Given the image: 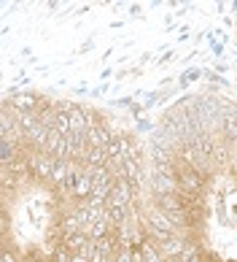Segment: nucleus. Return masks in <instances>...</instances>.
Here are the masks:
<instances>
[{"mask_svg": "<svg viewBox=\"0 0 237 262\" xmlns=\"http://www.w3.org/2000/svg\"><path fill=\"white\" fill-rule=\"evenodd\" d=\"M135 203V195H132V187L127 179H116L111 192L105 198V206H118V208H130Z\"/></svg>", "mask_w": 237, "mask_h": 262, "instance_id": "1", "label": "nucleus"}, {"mask_svg": "<svg viewBox=\"0 0 237 262\" xmlns=\"http://www.w3.org/2000/svg\"><path fill=\"white\" fill-rule=\"evenodd\" d=\"M84 138H86V143H89V149H105L108 143L113 141V133L108 130L103 122H94V124H89V127H86Z\"/></svg>", "mask_w": 237, "mask_h": 262, "instance_id": "2", "label": "nucleus"}, {"mask_svg": "<svg viewBox=\"0 0 237 262\" xmlns=\"http://www.w3.org/2000/svg\"><path fill=\"white\" fill-rule=\"evenodd\" d=\"M108 162L111 160H108L105 149H89L86 157H84V168H105Z\"/></svg>", "mask_w": 237, "mask_h": 262, "instance_id": "6", "label": "nucleus"}, {"mask_svg": "<svg viewBox=\"0 0 237 262\" xmlns=\"http://www.w3.org/2000/svg\"><path fill=\"white\" fill-rule=\"evenodd\" d=\"M94 251H97V254H103V257H116V251H118L116 230H111V232H108V235H103V238H97V241H94Z\"/></svg>", "mask_w": 237, "mask_h": 262, "instance_id": "4", "label": "nucleus"}, {"mask_svg": "<svg viewBox=\"0 0 237 262\" xmlns=\"http://www.w3.org/2000/svg\"><path fill=\"white\" fill-rule=\"evenodd\" d=\"M70 262H89V259H84L81 254H70Z\"/></svg>", "mask_w": 237, "mask_h": 262, "instance_id": "12", "label": "nucleus"}, {"mask_svg": "<svg viewBox=\"0 0 237 262\" xmlns=\"http://www.w3.org/2000/svg\"><path fill=\"white\" fill-rule=\"evenodd\" d=\"M84 244H86V235H81V232H76V235H65V238H62V249L67 251V254H78Z\"/></svg>", "mask_w": 237, "mask_h": 262, "instance_id": "8", "label": "nucleus"}, {"mask_svg": "<svg viewBox=\"0 0 237 262\" xmlns=\"http://www.w3.org/2000/svg\"><path fill=\"white\" fill-rule=\"evenodd\" d=\"M8 105H11V108H16V111L30 114V111H35V108H38V98H35L33 92H16V95H11Z\"/></svg>", "mask_w": 237, "mask_h": 262, "instance_id": "3", "label": "nucleus"}, {"mask_svg": "<svg viewBox=\"0 0 237 262\" xmlns=\"http://www.w3.org/2000/svg\"><path fill=\"white\" fill-rule=\"evenodd\" d=\"M137 251H140L143 262H164L162 254H159V249H156V244H154V241H148V238H143V244L137 246Z\"/></svg>", "mask_w": 237, "mask_h": 262, "instance_id": "7", "label": "nucleus"}, {"mask_svg": "<svg viewBox=\"0 0 237 262\" xmlns=\"http://www.w3.org/2000/svg\"><path fill=\"white\" fill-rule=\"evenodd\" d=\"M224 127H226V141H234V114H226Z\"/></svg>", "mask_w": 237, "mask_h": 262, "instance_id": "9", "label": "nucleus"}, {"mask_svg": "<svg viewBox=\"0 0 237 262\" xmlns=\"http://www.w3.org/2000/svg\"><path fill=\"white\" fill-rule=\"evenodd\" d=\"M78 254H81L84 259L92 257V254H94V241H92V238H86V244L81 246V251H78Z\"/></svg>", "mask_w": 237, "mask_h": 262, "instance_id": "11", "label": "nucleus"}, {"mask_svg": "<svg viewBox=\"0 0 237 262\" xmlns=\"http://www.w3.org/2000/svg\"><path fill=\"white\" fill-rule=\"evenodd\" d=\"M52 262H70V254L62 249V244H59L57 249H54V254H52Z\"/></svg>", "mask_w": 237, "mask_h": 262, "instance_id": "10", "label": "nucleus"}, {"mask_svg": "<svg viewBox=\"0 0 237 262\" xmlns=\"http://www.w3.org/2000/svg\"><path fill=\"white\" fill-rule=\"evenodd\" d=\"M89 192H92V181H89V176H86L84 170H81V173H76L70 195H76L78 200H86V198H89Z\"/></svg>", "mask_w": 237, "mask_h": 262, "instance_id": "5", "label": "nucleus"}]
</instances>
